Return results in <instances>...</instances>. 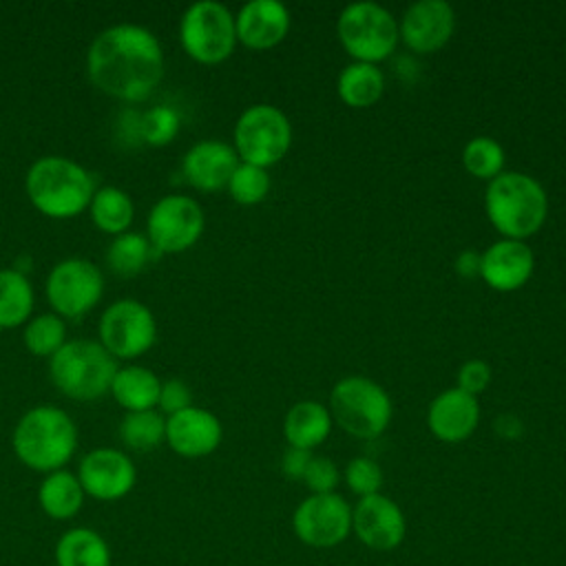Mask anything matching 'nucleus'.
<instances>
[{
  "label": "nucleus",
  "instance_id": "13",
  "mask_svg": "<svg viewBox=\"0 0 566 566\" xmlns=\"http://www.w3.org/2000/svg\"><path fill=\"white\" fill-rule=\"evenodd\" d=\"M292 531L305 546L334 548L352 533V506L338 493H312L294 509Z\"/></svg>",
  "mask_w": 566,
  "mask_h": 566
},
{
  "label": "nucleus",
  "instance_id": "9",
  "mask_svg": "<svg viewBox=\"0 0 566 566\" xmlns=\"http://www.w3.org/2000/svg\"><path fill=\"white\" fill-rule=\"evenodd\" d=\"M179 42L195 62L219 64L232 55L237 44L234 15L221 2L199 0L179 20Z\"/></svg>",
  "mask_w": 566,
  "mask_h": 566
},
{
  "label": "nucleus",
  "instance_id": "32",
  "mask_svg": "<svg viewBox=\"0 0 566 566\" xmlns=\"http://www.w3.org/2000/svg\"><path fill=\"white\" fill-rule=\"evenodd\" d=\"M462 166L478 179H495L504 172V148L486 135H478L462 148Z\"/></svg>",
  "mask_w": 566,
  "mask_h": 566
},
{
  "label": "nucleus",
  "instance_id": "14",
  "mask_svg": "<svg viewBox=\"0 0 566 566\" xmlns=\"http://www.w3.org/2000/svg\"><path fill=\"white\" fill-rule=\"evenodd\" d=\"M75 475L84 493L99 502H115L126 497L137 482V469L133 460L113 447H97L88 451L80 460Z\"/></svg>",
  "mask_w": 566,
  "mask_h": 566
},
{
  "label": "nucleus",
  "instance_id": "15",
  "mask_svg": "<svg viewBox=\"0 0 566 566\" xmlns=\"http://www.w3.org/2000/svg\"><path fill=\"white\" fill-rule=\"evenodd\" d=\"M352 533L371 551H394L407 535V520L398 502L389 495L376 493L358 497L352 506Z\"/></svg>",
  "mask_w": 566,
  "mask_h": 566
},
{
  "label": "nucleus",
  "instance_id": "21",
  "mask_svg": "<svg viewBox=\"0 0 566 566\" xmlns=\"http://www.w3.org/2000/svg\"><path fill=\"white\" fill-rule=\"evenodd\" d=\"M480 422V402L475 396L453 387L438 394L427 411L429 431L442 442L467 440Z\"/></svg>",
  "mask_w": 566,
  "mask_h": 566
},
{
  "label": "nucleus",
  "instance_id": "36",
  "mask_svg": "<svg viewBox=\"0 0 566 566\" xmlns=\"http://www.w3.org/2000/svg\"><path fill=\"white\" fill-rule=\"evenodd\" d=\"M338 482H340V471L336 462L325 455H312L307 471L303 475V484L312 493H336Z\"/></svg>",
  "mask_w": 566,
  "mask_h": 566
},
{
  "label": "nucleus",
  "instance_id": "6",
  "mask_svg": "<svg viewBox=\"0 0 566 566\" xmlns=\"http://www.w3.org/2000/svg\"><path fill=\"white\" fill-rule=\"evenodd\" d=\"M332 420L354 438H378L391 420L389 394L363 376H347L338 380L329 394Z\"/></svg>",
  "mask_w": 566,
  "mask_h": 566
},
{
  "label": "nucleus",
  "instance_id": "19",
  "mask_svg": "<svg viewBox=\"0 0 566 566\" xmlns=\"http://www.w3.org/2000/svg\"><path fill=\"white\" fill-rule=\"evenodd\" d=\"M290 24V11L279 0H250L234 15L237 42L254 51H265L283 42Z\"/></svg>",
  "mask_w": 566,
  "mask_h": 566
},
{
  "label": "nucleus",
  "instance_id": "40",
  "mask_svg": "<svg viewBox=\"0 0 566 566\" xmlns=\"http://www.w3.org/2000/svg\"><path fill=\"white\" fill-rule=\"evenodd\" d=\"M480 252L475 250H464L458 254L455 259V272L462 276V279H475L480 276Z\"/></svg>",
  "mask_w": 566,
  "mask_h": 566
},
{
  "label": "nucleus",
  "instance_id": "22",
  "mask_svg": "<svg viewBox=\"0 0 566 566\" xmlns=\"http://www.w3.org/2000/svg\"><path fill=\"white\" fill-rule=\"evenodd\" d=\"M329 409L318 400H301L292 405L283 420V436L290 447L312 451L327 440L332 431Z\"/></svg>",
  "mask_w": 566,
  "mask_h": 566
},
{
  "label": "nucleus",
  "instance_id": "12",
  "mask_svg": "<svg viewBox=\"0 0 566 566\" xmlns=\"http://www.w3.org/2000/svg\"><path fill=\"white\" fill-rule=\"evenodd\" d=\"M206 226L199 201L188 195H166L148 212L146 239L159 254H177L192 248Z\"/></svg>",
  "mask_w": 566,
  "mask_h": 566
},
{
  "label": "nucleus",
  "instance_id": "3",
  "mask_svg": "<svg viewBox=\"0 0 566 566\" xmlns=\"http://www.w3.org/2000/svg\"><path fill=\"white\" fill-rule=\"evenodd\" d=\"M24 188L33 208L51 219L82 214L95 195L91 172L62 155L35 159L27 170Z\"/></svg>",
  "mask_w": 566,
  "mask_h": 566
},
{
  "label": "nucleus",
  "instance_id": "10",
  "mask_svg": "<svg viewBox=\"0 0 566 566\" xmlns=\"http://www.w3.org/2000/svg\"><path fill=\"white\" fill-rule=\"evenodd\" d=\"M44 290L53 314L60 318H80L102 301L104 274L93 261L69 256L51 268Z\"/></svg>",
  "mask_w": 566,
  "mask_h": 566
},
{
  "label": "nucleus",
  "instance_id": "33",
  "mask_svg": "<svg viewBox=\"0 0 566 566\" xmlns=\"http://www.w3.org/2000/svg\"><path fill=\"white\" fill-rule=\"evenodd\" d=\"M270 186L272 181L265 168L241 161L228 181V192L237 203L254 206L268 197Z\"/></svg>",
  "mask_w": 566,
  "mask_h": 566
},
{
  "label": "nucleus",
  "instance_id": "5",
  "mask_svg": "<svg viewBox=\"0 0 566 566\" xmlns=\"http://www.w3.org/2000/svg\"><path fill=\"white\" fill-rule=\"evenodd\" d=\"M117 358L99 340H66L49 358V378L60 394L73 400H97L111 391Z\"/></svg>",
  "mask_w": 566,
  "mask_h": 566
},
{
  "label": "nucleus",
  "instance_id": "8",
  "mask_svg": "<svg viewBox=\"0 0 566 566\" xmlns=\"http://www.w3.org/2000/svg\"><path fill=\"white\" fill-rule=\"evenodd\" d=\"M232 137L239 161L268 170L287 155L292 146V124L281 108L254 104L239 115Z\"/></svg>",
  "mask_w": 566,
  "mask_h": 566
},
{
  "label": "nucleus",
  "instance_id": "38",
  "mask_svg": "<svg viewBox=\"0 0 566 566\" xmlns=\"http://www.w3.org/2000/svg\"><path fill=\"white\" fill-rule=\"evenodd\" d=\"M157 407L164 413H168V416L179 413V411L192 407V391H190V387L184 380H179V378H170V380L161 382Z\"/></svg>",
  "mask_w": 566,
  "mask_h": 566
},
{
  "label": "nucleus",
  "instance_id": "24",
  "mask_svg": "<svg viewBox=\"0 0 566 566\" xmlns=\"http://www.w3.org/2000/svg\"><path fill=\"white\" fill-rule=\"evenodd\" d=\"M84 497H86V493H84L77 475L66 469L46 473L38 489L40 509L51 520H60V522L75 517L84 504Z\"/></svg>",
  "mask_w": 566,
  "mask_h": 566
},
{
  "label": "nucleus",
  "instance_id": "11",
  "mask_svg": "<svg viewBox=\"0 0 566 566\" xmlns=\"http://www.w3.org/2000/svg\"><path fill=\"white\" fill-rule=\"evenodd\" d=\"M97 334L111 356L133 360L155 345L157 321L142 301L117 298L99 316Z\"/></svg>",
  "mask_w": 566,
  "mask_h": 566
},
{
  "label": "nucleus",
  "instance_id": "39",
  "mask_svg": "<svg viewBox=\"0 0 566 566\" xmlns=\"http://www.w3.org/2000/svg\"><path fill=\"white\" fill-rule=\"evenodd\" d=\"M310 460H312V451L287 447V451L283 453V460H281V471L287 480H301L303 482V475L307 471Z\"/></svg>",
  "mask_w": 566,
  "mask_h": 566
},
{
  "label": "nucleus",
  "instance_id": "31",
  "mask_svg": "<svg viewBox=\"0 0 566 566\" xmlns=\"http://www.w3.org/2000/svg\"><path fill=\"white\" fill-rule=\"evenodd\" d=\"M24 347L33 354V356H46L51 358L64 343H66V325L64 318H60L57 314L49 312V314H38L33 318L27 321L24 327Z\"/></svg>",
  "mask_w": 566,
  "mask_h": 566
},
{
  "label": "nucleus",
  "instance_id": "17",
  "mask_svg": "<svg viewBox=\"0 0 566 566\" xmlns=\"http://www.w3.org/2000/svg\"><path fill=\"white\" fill-rule=\"evenodd\" d=\"M221 420L203 409L188 407L166 418V442L181 458H206L221 444Z\"/></svg>",
  "mask_w": 566,
  "mask_h": 566
},
{
  "label": "nucleus",
  "instance_id": "25",
  "mask_svg": "<svg viewBox=\"0 0 566 566\" xmlns=\"http://www.w3.org/2000/svg\"><path fill=\"white\" fill-rule=\"evenodd\" d=\"M55 566H111V546L93 528H69L55 544Z\"/></svg>",
  "mask_w": 566,
  "mask_h": 566
},
{
  "label": "nucleus",
  "instance_id": "4",
  "mask_svg": "<svg viewBox=\"0 0 566 566\" xmlns=\"http://www.w3.org/2000/svg\"><path fill=\"white\" fill-rule=\"evenodd\" d=\"M484 208L502 239L524 241L544 226L548 197L531 175L504 170L489 181Z\"/></svg>",
  "mask_w": 566,
  "mask_h": 566
},
{
  "label": "nucleus",
  "instance_id": "34",
  "mask_svg": "<svg viewBox=\"0 0 566 566\" xmlns=\"http://www.w3.org/2000/svg\"><path fill=\"white\" fill-rule=\"evenodd\" d=\"M181 126V117L172 106H153L139 117V137L148 146H168Z\"/></svg>",
  "mask_w": 566,
  "mask_h": 566
},
{
  "label": "nucleus",
  "instance_id": "26",
  "mask_svg": "<svg viewBox=\"0 0 566 566\" xmlns=\"http://www.w3.org/2000/svg\"><path fill=\"white\" fill-rule=\"evenodd\" d=\"M338 97L352 108H367L376 104L385 91V75L376 64L352 62L336 80Z\"/></svg>",
  "mask_w": 566,
  "mask_h": 566
},
{
  "label": "nucleus",
  "instance_id": "18",
  "mask_svg": "<svg viewBox=\"0 0 566 566\" xmlns=\"http://www.w3.org/2000/svg\"><path fill=\"white\" fill-rule=\"evenodd\" d=\"M239 164L241 161L234 146L221 139H201L184 155L181 172L192 188L201 192H217L228 188V181Z\"/></svg>",
  "mask_w": 566,
  "mask_h": 566
},
{
  "label": "nucleus",
  "instance_id": "20",
  "mask_svg": "<svg viewBox=\"0 0 566 566\" xmlns=\"http://www.w3.org/2000/svg\"><path fill=\"white\" fill-rule=\"evenodd\" d=\"M480 276L497 292L520 290L533 274V250L517 239H500L480 254Z\"/></svg>",
  "mask_w": 566,
  "mask_h": 566
},
{
  "label": "nucleus",
  "instance_id": "7",
  "mask_svg": "<svg viewBox=\"0 0 566 566\" xmlns=\"http://www.w3.org/2000/svg\"><path fill=\"white\" fill-rule=\"evenodd\" d=\"M336 33L354 62L367 64L387 60L400 40L398 20L385 7L367 0L347 4L340 11Z\"/></svg>",
  "mask_w": 566,
  "mask_h": 566
},
{
  "label": "nucleus",
  "instance_id": "16",
  "mask_svg": "<svg viewBox=\"0 0 566 566\" xmlns=\"http://www.w3.org/2000/svg\"><path fill=\"white\" fill-rule=\"evenodd\" d=\"M398 29L413 53H433L451 40L455 11L444 0H418L405 11Z\"/></svg>",
  "mask_w": 566,
  "mask_h": 566
},
{
  "label": "nucleus",
  "instance_id": "2",
  "mask_svg": "<svg viewBox=\"0 0 566 566\" xmlns=\"http://www.w3.org/2000/svg\"><path fill=\"white\" fill-rule=\"evenodd\" d=\"M11 447L15 458L40 473L64 469L77 449V427L73 418L53 405H38L18 420Z\"/></svg>",
  "mask_w": 566,
  "mask_h": 566
},
{
  "label": "nucleus",
  "instance_id": "28",
  "mask_svg": "<svg viewBox=\"0 0 566 566\" xmlns=\"http://www.w3.org/2000/svg\"><path fill=\"white\" fill-rule=\"evenodd\" d=\"M88 212H91L93 223L102 232L117 237V234L128 232V228L133 223L135 208H133V201L126 190H122L117 186H102V188H95Z\"/></svg>",
  "mask_w": 566,
  "mask_h": 566
},
{
  "label": "nucleus",
  "instance_id": "1",
  "mask_svg": "<svg viewBox=\"0 0 566 566\" xmlns=\"http://www.w3.org/2000/svg\"><path fill=\"white\" fill-rule=\"evenodd\" d=\"M86 73L102 93L122 102H142L164 77V49L142 24H113L91 42Z\"/></svg>",
  "mask_w": 566,
  "mask_h": 566
},
{
  "label": "nucleus",
  "instance_id": "29",
  "mask_svg": "<svg viewBox=\"0 0 566 566\" xmlns=\"http://www.w3.org/2000/svg\"><path fill=\"white\" fill-rule=\"evenodd\" d=\"M119 438L133 451H153L166 440V418L155 411H126L119 422Z\"/></svg>",
  "mask_w": 566,
  "mask_h": 566
},
{
  "label": "nucleus",
  "instance_id": "27",
  "mask_svg": "<svg viewBox=\"0 0 566 566\" xmlns=\"http://www.w3.org/2000/svg\"><path fill=\"white\" fill-rule=\"evenodd\" d=\"M33 285L18 268L0 270V327L13 329L31 318Z\"/></svg>",
  "mask_w": 566,
  "mask_h": 566
},
{
  "label": "nucleus",
  "instance_id": "37",
  "mask_svg": "<svg viewBox=\"0 0 566 566\" xmlns=\"http://www.w3.org/2000/svg\"><path fill=\"white\" fill-rule=\"evenodd\" d=\"M489 382H491V367L482 358H471L462 363V367L458 369V389L475 398L489 387Z\"/></svg>",
  "mask_w": 566,
  "mask_h": 566
},
{
  "label": "nucleus",
  "instance_id": "30",
  "mask_svg": "<svg viewBox=\"0 0 566 566\" xmlns=\"http://www.w3.org/2000/svg\"><path fill=\"white\" fill-rule=\"evenodd\" d=\"M153 252L155 250L144 234L124 232L111 241L106 250V263L117 276H135L146 268Z\"/></svg>",
  "mask_w": 566,
  "mask_h": 566
},
{
  "label": "nucleus",
  "instance_id": "41",
  "mask_svg": "<svg viewBox=\"0 0 566 566\" xmlns=\"http://www.w3.org/2000/svg\"><path fill=\"white\" fill-rule=\"evenodd\" d=\"M495 431H497L500 436L513 440V438H517V436L522 433V422H520L515 416L506 413V416H500V418L495 420Z\"/></svg>",
  "mask_w": 566,
  "mask_h": 566
},
{
  "label": "nucleus",
  "instance_id": "35",
  "mask_svg": "<svg viewBox=\"0 0 566 566\" xmlns=\"http://www.w3.org/2000/svg\"><path fill=\"white\" fill-rule=\"evenodd\" d=\"M345 482L349 491L356 493L358 497L376 495L380 493L382 486V469L376 460L367 455H356L345 467Z\"/></svg>",
  "mask_w": 566,
  "mask_h": 566
},
{
  "label": "nucleus",
  "instance_id": "23",
  "mask_svg": "<svg viewBox=\"0 0 566 566\" xmlns=\"http://www.w3.org/2000/svg\"><path fill=\"white\" fill-rule=\"evenodd\" d=\"M161 380L159 376L142 365H126L115 371L111 394L126 411H148L157 407Z\"/></svg>",
  "mask_w": 566,
  "mask_h": 566
}]
</instances>
